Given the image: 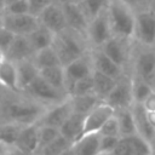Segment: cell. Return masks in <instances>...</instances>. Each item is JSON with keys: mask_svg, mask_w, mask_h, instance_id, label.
<instances>
[{"mask_svg": "<svg viewBox=\"0 0 155 155\" xmlns=\"http://www.w3.org/2000/svg\"><path fill=\"white\" fill-rule=\"evenodd\" d=\"M47 105L39 103L23 93L17 97H0V113L2 121H13L23 126L35 124L46 110Z\"/></svg>", "mask_w": 155, "mask_h": 155, "instance_id": "1", "label": "cell"}, {"mask_svg": "<svg viewBox=\"0 0 155 155\" xmlns=\"http://www.w3.org/2000/svg\"><path fill=\"white\" fill-rule=\"evenodd\" d=\"M52 47L56 51L63 67L84 56L91 50L86 36L69 28H65L54 35Z\"/></svg>", "mask_w": 155, "mask_h": 155, "instance_id": "2", "label": "cell"}, {"mask_svg": "<svg viewBox=\"0 0 155 155\" xmlns=\"http://www.w3.org/2000/svg\"><path fill=\"white\" fill-rule=\"evenodd\" d=\"M107 15L113 36L125 40H133L136 13L130 7H127L120 0H109Z\"/></svg>", "mask_w": 155, "mask_h": 155, "instance_id": "3", "label": "cell"}, {"mask_svg": "<svg viewBox=\"0 0 155 155\" xmlns=\"http://www.w3.org/2000/svg\"><path fill=\"white\" fill-rule=\"evenodd\" d=\"M131 65V74L153 86L155 79V47L142 46L133 41Z\"/></svg>", "mask_w": 155, "mask_h": 155, "instance_id": "4", "label": "cell"}, {"mask_svg": "<svg viewBox=\"0 0 155 155\" xmlns=\"http://www.w3.org/2000/svg\"><path fill=\"white\" fill-rule=\"evenodd\" d=\"M133 41L147 47H155V12L149 10L136 13Z\"/></svg>", "mask_w": 155, "mask_h": 155, "instance_id": "5", "label": "cell"}, {"mask_svg": "<svg viewBox=\"0 0 155 155\" xmlns=\"http://www.w3.org/2000/svg\"><path fill=\"white\" fill-rule=\"evenodd\" d=\"M23 94H25L29 98H31L39 103H42L47 107L59 103L69 97L64 92L58 91L57 88L52 87L40 75L28 86V88L23 92Z\"/></svg>", "mask_w": 155, "mask_h": 155, "instance_id": "6", "label": "cell"}, {"mask_svg": "<svg viewBox=\"0 0 155 155\" xmlns=\"http://www.w3.org/2000/svg\"><path fill=\"white\" fill-rule=\"evenodd\" d=\"M132 47H133V40H125L116 36H111L99 48L114 63H116L125 70L130 71L128 65L131 63Z\"/></svg>", "mask_w": 155, "mask_h": 155, "instance_id": "7", "label": "cell"}, {"mask_svg": "<svg viewBox=\"0 0 155 155\" xmlns=\"http://www.w3.org/2000/svg\"><path fill=\"white\" fill-rule=\"evenodd\" d=\"M104 102L110 105L114 110L131 108L133 104L132 86H131V73H125L120 79L116 80L115 86L107 96Z\"/></svg>", "mask_w": 155, "mask_h": 155, "instance_id": "8", "label": "cell"}, {"mask_svg": "<svg viewBox=\"0 0 155 155\" xmlns=\"http://www.w3.org/2000/svg\"><path fill=\"white\" fill-rule=\"evenodd\" d=\"M113 34L105 8L102 13L88 22L86 29V39L90 48H99Z\"/></svg>", "mask_w": 155, "mask_h": 155, "instance_id": "9", "label": "cell"}, {"mask_svg": "<svg viewBox=\"0 0 155 155\" xmlns=\"http://www.w3.org/2000/svg\"><path fill=\"white\" fill-rule=\"evenodd\" d=\"M63 68H64V79H65V84H64L65 92L68 96H70L74 84L78 80H80L85 76H88L93 73L90 51L87 53H85L84 56L79 57L78 59L70 62L69 64H67Z\"/></svg>", "mask_w": 155, "mask_h": 155, "instance_id": "10", "label": "cell"}, {"mask_svg": "<svg viewBox=\"0 0 155 155\" xmlns=\"http://www.w3.org/2000/svg\"><path fill=\"white\" fill-rule=\"evenodd\" d=\"M71 113H73V107L70 98L68 97L59 103L47 107L44 114L35 124L39 126H50V127L59 128Z\"/></svg>", "mask_w": 155, "mask_h": 155, "instance_id": "11", "label": "cell"}, {"mask_svg": "<svg viewBox=\"0 0 155 155\" xmlns=\"http://www.w3.org/2000/svg\"><path fill=\"white\" fill-rule=\"evenodd\" d=\"M39 25L38 17L30 13L7 15L4 13L2 27L13 33L16 36H27Z\"/></svg>", "mask_w": 155, "mask_h": 155, "instance_id": "12", "label": "cell"}, {"mask_svg": "<svg viewBox=\"0 0 155 155\" xmlns=\"http://www.w3.org/2000/svg\"><path fill=\"white\" fill-rule=\"evenodd\" d=\"M114 109L108 105L105 102H101L97 104L91 111H88L84 117V128L82 136L90 133H98L103 124L114 115Z\"/></svg>", "mask_w": 155, "mask_h": 155, "instance_id": "13", "label": "cell"}, {"mask_svg": "<svg viewBox=\"0 0 155 155\" xmlns=\"http://www.w3.org/2000/svg\"><path fill=\"white\" fill-rule=\"evenodd\" d=\"M38 19L41 25L46 27L54 35L67 28V22H65L62 5L57 2L51 4L46 8H44L41 13L38 16Z\"/></svg>", "mask_w": 155, "mask_h": 155, "instance_id": "14", "label": "cell"}, {"mask_svg": "<svg viewBox=\"0 0 155 155\" xmlns=\"http://www.w3.org/2000/svg\"><path fill=\"white\" fill-rule=\"evenodd\" d=\"M90 57H91L93 70L99 71L104 75H108L115 80L120 79L125 73H127V70H125L124 68L114 63L109 57H107L101 48H91Z\"/></svg>", "mask_w": 155, "mask_h": 155, "instance_id": "15", "label": "cell"}, {"mask_svg": "<svg viewBox=\"0 0 155 155\" xmlns=\"http://www.w3.org/2000/svg\"><path fill=\"white\" fill-rule=\"evenodd\" d=\"M61 5H62L63 12H64L67 28L73 29L78 33H81L82 35L86 36V29H87L88 21L86 19V17L82 13L79 5L70 2V1H64Z\"/></svg>", "mask_w": 155, "mask_h": 155, "instance_id": "16", "label": "cell"}, {"mask_svg": "<svg viewBox=\"0 0 155 155\" xmlns=\"http://www.w3.org/2000/svg\"><path fill=\"white\" fill-rule=\"evenodd\" d=\"M34 53L35 51L33 50L27 36H16L10 48L5 53V58L13 63H18L22 61L33 59Z\"/></svg>", "mask_w": 155, "mask_h": 155, "instance_id": "17", "label": "cell"}, {"mask_svg": "<svg viewBox=\"0 0 155 155\" xmlns=\"http://www.w3.org/2000/svg\"><path fill=\"white\" fill-rule=\"evenodd\" d=\"M15 147L28 155H35L38 151V125H25L19 132Z\"/></svg>", "mask_w": 155, "mask_h": 155, "instance_id": "18", "label": "cell"}, {"mask_svg": "<svg viewBox=\"0 0 155 155\" xmlns=\"http://www.w3.org/2000/svg\"><path fill=\"white\" fill-rule=\"evenodd\" d=\"M84 117H85V115L73 111L68 116V119L62 124V126L58 128L59 134L63 136L67 140H69L73 144L75 140H78L82 136Z\"/></svg>", "mask_w": 155, "mask_h": 155, "instance_id": "19", "label": "cell"}, {"mask_svg": "<svg viewBox=\"0 0 155 155\" xmlns=\"http://www.w3.org/2000/svg\"><path fill=\"white\" fill-rule=\"evenodd\" d=\"M17 68V82H18V90L21 93H23L28 86L39 76V69L34 64L33 59H27L16 63Z\"/></svg>", "mask_w": 155, "mask_h": 155, "instance_id": "20", "label": "cell"}, {"mask_svg": "<svg viewBox=\"0 0 155 155\" xmlns=\"http://www.w3.org/2000/svg\"><path fill=\"white\" fill-rule=\"evenodd\" d=\"M0 85L4 90L12 93H21L17 82V68L16 63L4 59L0 63Z\"/></svg>", "mask_w": 155, "mask_h": 155, "instance_id": "21", "label": "cell"}, {"mask_svg": "<svg viewBox=\"0 0 155 155\" xmlns=\"http://www.w3.org/2000/svg\"><path fill=\"white\" fill-rule=\"evenodd\" d=\"M74 155H101L99 154V133L81 136L71 144Z\"/></svg>", "mask_w": 155, "mask_h": 155, "instance_id": "22", "label": "cell"}, {"mask_svg": "<svg viewBox=\"0 0 155 155\" xmlns=\"http://www.w3.org/2000/svg\"><path fill=\"white\" fill-rule=\"evenodd\" d=\"M131 111L133 115L137 134H139L140 137H143L144 139H147L150 143V140L153 139V137L155 134V131L150 127V125L147 120V114H145L144 108L139 103H133L131 105Z\"/></svg>", "mask_w": 155, "mask_h": 155, "instance_id": "23", "label": "cell"}, {"mask_svg": "<svg viewBox=\"0 0 155 155\" xmlns=\"http://www.w3.org/2000/svg\"><path fill=\"white\" fill-rule=\"evenodd\" d=\"M33 50L36 52L39 50H42V48H46V47H50L52 46V42H53V39H54V34L48 30L46 27L41 25L39 23V25L30 33L27 35Z\"/></svg>", "mask_w": 155, "mask_h": 155, "instance_id": "24", "label": "cell"}, {"mask_svg": "<svg viewBox=\"0 0 155 155\" xmlns=\"http://www.w3.org/2000/svg\"><path fill=\"white\" fill-rule=\"evenodd\" d=\"M39 75L46 82H48L52 87H54L58 91H62L67 94L65 87H64L65 79H64V68H63V65H56V67H48V68L40 69Z\"/></svg>", "mask_w": 155, "mask_h": 155, "instance_id": "25", "label": "cell"}, {"mask_svg": "<svg viewBox=\"0 0 155 155\" xmlns=\"http://www.w3.org/2000/svg\"><path fill=\"white\" fill-rule=\"evenodd\" d=\"M92 79H93V93L101 101L104 102L107 96L110 93V91L115 86L116 80L96 70H93L92 73Z\"/></svg>", "mask_w": 155, "mask_h": 155, "instance_id": "26", "label": "cell"}, {"mask_svg": "<svg viewBox=\"0 0 155 155\" xmlns=\"http://www.w3.org/2000/svg\"><path fill=\"white\" fill-rule=\"evenodd\" d=\"M69 98H70V102H71L73 111L82 114V115H86L97 104L103 102L93 92L92 93H87V94H80V96H70Z\"/></svg>", "mask_w": 155, "mask_h": 155, "instance_id": "27", "label": "cell"}, {"mask_svg": "<svg viewBox=\"0 0 155 155\" xmlns=\"http://www.w3.org/2000/svg\"><path fill=\"white\" fill-rule=\"evenodd\" d=\"M114 115H115L117 124H119L120 137H127V136H132V134L137 133L131 108L117 109L114 111Z\"/></svg>", "mask_w": 155, "mask_h": 155, "instance_id": "28", "label": "cell"}, {"mask_svg": "<svg viewBox=\"0 0 155 155\" xmlns=\"http://www.w3.org/2000/svg\"><path fill=\"white\" fill-rule=\"evenodd\" d=\"M33 62H34V64L36 65V68L39 70L44 69V68H48V67L62 65L59 59H58V56H57V53H56V51L53 50L52 46L36 51L34 53Z\"/></svg>", "mask_w": 155, "mask_h": 155, "instance_id": "29", "label": "cell"}, {"mask_svg": "<svg viewBox=\"0 0 155 155\" xmlns=\"http://www.w3.org/2000/svg\"><path fill=\"white\" fill-rule=\"evenodd\" d=\"M23 125L13 121H2L0 122V142L5 147L15 145Z\"/></svg>", "mask_w": 155, "mask_h": 155, "instance_id": "30", "label": "cell"}, {"mask_svg": "<svg viewBox=\"0 0 155 155\" xmlns=\"http://www.w3.org/2000/svg\"><path fill=\"white\" fill-rule=\"evenodd\" d=\"M108 1L109 0H82L78 5L85 15L86 19L90 22L107 8Z\"/></svg>", "mask_w": 155, "mask_h": 155, "instance_id": "31", "label": "cell"}, {"mask_svg": "<svg viewBox=\"0 0 155 155\" xmlns=\"http://www.w3.org/2000/svg\"><path fill=\"white\" fill-rule=\"evenodd\" d=\"M131 86H132V97L133 103H142L147 96L153 91V86L147 81L139 79L138 76L131 74Z\"/></svg>", "mask_w": 155, "mask_h": 155, "instance_id": "32", "label": "cell"}, {"mask_svg": "<svg viewBox=\"0 0 155 155\" xmlns=\"http://www.w3.org/2000/svg\"><path fill=\"white\" fill-rule=\"evenodd\" d=\"M70 147H71V143L59 134L51 143H48L42 149H40L36 153V155H61L64 150H67Z\"/></svg>", "mask_w": 155, "mask_h": 155, "instance_id": "33", "label": "cell"}, {"mask_svg": "<svg viewBox=\"0 0 155 155\" xmlns=\"http://www.w3.org/2000/svg\"><path fill=\"white\" fill-rule=\"evenodd\" d=\"M59 136V130L50 126L38 125V151ZM36 151V153H38ZM36 155V154H35Z\"/></svg>", "mask_w": 155, "mask_h": 155, "instance_id": "34", "label": "cell"}, {"mask_svg": "<svg viewBox=\"0 0 155 155\" xmlns=\"http://www.w3.org/2000/svg\"><path fill=\"white\" fill-rule=\"evenodd\" d=\"M127 137L130 139L133 155H151L150 143L147 139H144L137 133L132 136H127Z\"/></svg>", "mask_w": 155, "mask_h": 155, "instance_id": "35", "label": "cell"}, {"mask_svg": "<svg viewBox=\"0 0 155 155\" xmlns=\"http://www.w3.org/2000/svg\"><path fill=\"white\" fill-rule=\"evenodd\" d=\"M92 92H93V79H92V74H91L88 76H85V78L78 80L74 84L73 91H71V94L70 96L87 94V93H92Z\"/></svg>", "mask_w": 155, "mask_h": 155, "instance_id": "36", "label": "cell"}, {"mask_svg": "<svg viewBox=\"0 0 155 155\" xmlns=\"http://www.w3.org/2000/svg\"><path fill=\"white\" fill-rule=\"evenodd\" d=\"M101 136H110V137H120V130H119V124L115 117V115L110 116L101 127L99 132Z\"/></svg>", "mask_w": 155, "mask_h": 155, "instance_id": "37", "label": "cell"}, {"mask_svg": "<svg viewBox=\"0 0 155 155\" xmlns=\"http://www.w3.org/2000/svg\"><path fill=\"white\" fill-rule=\"evenodd\" d=\"M4 13L7 15H23L29 13V4L28 0H17L5 6Z\"/></svg>", "mask_w": 155, "mask_h": 155, "instance_id": "38", "label": "cell"}, {"mask_svg": "<svg viewBox=\"0 0 155 155\" xmlns=\"http://www.w3.org/2000/svg\"><path fill=\"white\" fill-rule=\"evenodd\" d=\"M120 137H110V136H101L99 134V154L109 155L114 150Z\"/></svg>", "mask_w": 155, "mask_h": 155, "instance_id": "39", "label": "cell"}, {"mask_svg": "<svg viewBox=\"0 0 155 155\" xmlns=\"http://www.w3.org/2000/svg\"><path fill=\"white\" fill-rule=\"evenodd\" d=\"M109 155H133L128 137H120L114 150Z\"/></svg>", "mask_w": 155, "mask_h": 155, "instance_id": "40", "label": "cell"}, {"mask_svg": "<svg viewBox=\"0 0 155 155\" xmlns=\"http://www.w3.org/2000/svg\"><path fill=\"white\" fill-rule=\"evenodd\" d=\"M15 38H16V35L13 33H11L10 30H7L4 27H0V51L6 53L11 46V44L13 42Z\"/></svg>", "mask_w": 155, "mask_h": 155, "instance_id": "41", "label": "cell"}, {"mask_svg": "<svg viewBox=\"0 0 155 155\" xmlns=\"http://www.w3.org/2000/svg\"><path fill=\"white\" fill-rule=\"evenodd\" d=\"M127 7H130L134 13L145 11L150 8V0H120Z\"/></svg>", "mask_w": 155, "mask_h": 155, "instance_id": "42", "label": "cell"}, {"mask_svg": "<svg viewBox=\"0 0 155 155\" xmlns=\"http://www.w3.org/2000/svg\"><path fill=\"white\" fill-rule=\"evenodd\" d=\"M140 104L145 111H155V91L153 90Z\"/></svg>", "mask_w": 155, "mask_h": 155, "instance_id": "43", "label": "cell"}, {"mask_svg": "<svg viewBox=\"0 0 155 155\" xmlns=\"http://www.w3.org/2000/svg\"><path fill=\"white\" fill-rule=\"evenodd\" d=\"M5 155H28V154L23 153L22 150H19V149L16 148L15 145H12V147H7Z\"/></svg>", "mask_w": 155, "mask_h": 155, "instance_id": "44", "label": "cell"}, {"mask_svg": "<svg viewBox=\"0 0 155 155\" xmlns=\"http://www.w3.org/2000/svg\"><path fill=\"white\" fill-rule=\"evenodd\" d=\"M145 114H147V120L150 127L155 131V111H145Z\"/></svg>", "mask_w": 155, "mask_h": 155, "instance_id": "45", "label": "cell"}, {"mask_svg": "<svg viewBox=\"0 0 155 155\" xmlns=\"http://www.w3.org/2000/svg\"><path fill=\"white\" fill-rule=\"evenodd\" d=\"M150 148H151V155H155V134L150 140Z\"/></svg>", "mask_w": 155, "mask_h": 155, "instance_id": "46", "label": "cell"}, {"mask_svg": "<svg viewBox=\"0 0 155 155\" xmlns=\"http://www.w3.org/2000/svg\"><path fill=\"white\" fill-rule=\"evenodd\" d=\"M6 149H7V147H5V145H4V144L0 142V155H5Z\"/></svg>", "mask_w": 155, "mask_h": 155, "instance_id": "47", "label": "cell"}, {"mask_svg": "<svg viewBox=\"0 0 155 155\" xmlns=\"http://www.w3.org/2000/svg\"><path fill=\"white\" fill-rule=\"evenodd\" d=\"M61 155H74V153H73V150H71V147H70V148H68L67 150H64Z\"/></svg>", "mask_w": 155, "mask_h": 155, "instance_id": "48", "label": "cell"}, {"mask_svg": "<svg viewBox=\"0 0 155 155\" xmlns=\"http://www.w3.org/2000/svg\"><path fill=\"white\" fill-rule=\"evenodd\" d=\"M6 6V0H0V11L4 12V8Z\"/></svg>", "mask_w": 155, "mask_h": 155, "instance_id": "49", "label": "cell"}, {"mask_svg": "<svg viewBox=\"0 0 155 155\" xmlns=\"http://www.w3.org/2000/svg\"><path fill=\"white\" fill-rule=\"evenodd\" d=\"M150 10L155 12V0H150Z\"/></svg>", "mask_w": 155, "mask_h": 155, "instance_id": "50", "label": "cell"}, {"mask_svg": "<svg viewBox=\"0 0 155 155\" xmlns=\"http://www.w3.org/2000/svg\"><path fill=\"white\" fill-rule=\"evenodd\" d=\"M4 59H5V53H4L2 51H0V63H1Z\"/></svg>", "mask_w": 155, "mask_h": 155, "instance_id": "51", "label": "cell"}, {"mask_svg": "<svg viewBox=\"0 0 155 155\" xmlns=\"http://www.w3.org/2000/svg\"><path fill=\"white\" fill-rule=\"evenodd\" d=\"M2 18H4V12L0 11V27H2Z\"/></svg>", "mask_w": 155, "mask_h": 155, "instance_id": "52", "label": "cell"}, {"mask_svg": "<svg viewBox=\"0 0 155 155\" xmlns=\"http://www.w3.org/2000/svg\"><path fill=\"white\" fill-rule=\"evenodd\" d=\"M64 1H70V2H74V4H79V2H81L82 0H64ZM63 1V2H64Z\"/></svg>", "mask_w": 155, "mask_h": 155, "instance_id": "53", "label": "cell"}, {"mask_svg": "<svg viewBox=\"0 0 155 155\" xmlns=\"http://www.w3.org/2000/svg\"><path fill=\"white\" fill-rule=\"evenodd\" d=\"M5 91H6V90H4V88H2V87H1V85H0V97H1V96H2V93H4V92H5Z\"/></svg>", "mask_w": 155, "mask_h": 155, "instance_id": "54", "label": "cell"}, {"mask_svg": "<svg viewBox=\"0 0 155 155\" xmlns=\"http://www.w3.org/2000/svg\"><path fill=\"white\" fill-rule=\"evenodd\" d=\"M15 1H17V0H6V5H8L11 2H15Z\"/></svg>", "mask_w": 155, "mask_h": 155, "instance_id": "55", "label": "cell"}, {"mask_svg": "<svg viewBox=\"0 0 155 155\" xmlns=\"http://www.w3.org/2000/svg\"><path fill=\"white\" fill-rule=\"evenodd\" d=\"M153 90L155 91V79H154V82H153Z\"/></svg>", "mask_w": 155, "mask_h": 155, "instance_id": "56", "label": "cell"}]
</instances>
